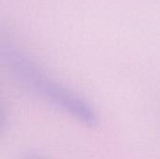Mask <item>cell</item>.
<instances>
[{
    "mask_svg": "<svg viewBox=\"0 0 160 159\" xmlns=\"http://www.w3.org/2000/svg\"><path fill=\"white\" fill-rule=\"evenodd\" d=\"M2 55L15 78L39 97L88 127L98 124L97 112L87 100L52 78L27 55L9 46L2 49Z\"/></svg>",
    "mask_w": 160,
    "mask_h": 159,
    "instance_id": "cell-1",
    "label": "cell"
},
{
    "mask_svg": "<svg viewBox=\"0 0 160 159\" xmlns=\"http://www.w3.org/2000/svg\"><path fill=\"white\" fill-rule=\"evenodd\" d=\"M26 159H40V158H38V157H27Z\"/></svg>",
    "mask_w": 160,
    "mask_h": 159,
    "instance_id": "cell-2",
    "label": "cell"
}]
</instances>
